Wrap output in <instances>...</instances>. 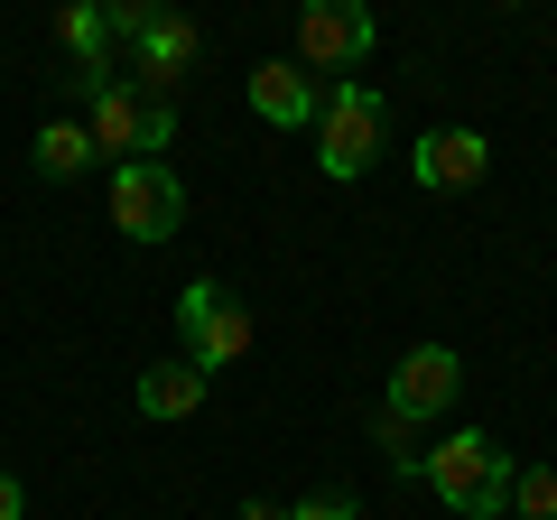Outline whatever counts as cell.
Here are the masks:
<instances>
[{
  "instance_id": "cell-1",
  "label": "cell",
  "mask_w": 557,
  "mask_h": 520,
  "mask_svg": "<svg viewBox=\"0 0 557 520\" xmlns=\"http://www.w3.org/2000/svg\"><path fill=\"white\" fill-rule=\"evenodd\" d=\"M428 493H437L456 520H502L511 511V456H502V437L456 428L446 446H428Z\"/></svg>"
},
{
  "instance_id": "cell-2",
  "label": "cell",
  "mask_w": 557,
  "mask_h": 520,
  "mask_svg": "<svg viewBox=\"0 0 557 520\" xmlns=\"http://www.w3.org/2000/svg\"><path fill=\"white\" fill-rule=\"evenodd\" d=\"M381 149H391V102H381L372 84H335V94H325V112H317V168L354 186Z\"/></svg>"
},
{
  "instance_id": "cell-3",
  "label": "cell",
  "mask_w": 557,
  "mask_h": 520,
  "mask_svg": "<svg viewBox=\"0 0 557 520\" xmlns=\"http://www.w3.org/2000/svg\"><path fill=\"white\" fill-rule=\"evenodd\" d=\"M177 344H186V362L214 381L223 362L251 354V307H242L223 280H186V288H177Z\"/></svg>"
},
{
  "instance_id": "cell-4",
  "label": "cell",
  "mask_w": 557,
  "mask_h": 520,
  "mask_svg": "<svg viewBox=\"0 0 557 520\" xmlns=\"http://www.w3.org/2000/svg\"><path fill=\"white\" fill-rule=\"evenodd\" d=\"M372 38H381V20L362 10V0H307L298 10V65L307 75H344L354 84V65L372 57Z\"/></svg>"
},
{
  "instance_id": "cell-5",
  "label": "cell",
  "mask_w": 557,
  "mask_h": 520,
  "mask_svg": "<svg viewBox=\"0 0 557 520\" xmlns=\"http://www.w3.org/2000/svg\"><path fill=\"white\" fill-rule=\"evenodd\" d=\"M121 47H131V84H139L149 102H168L186 75H196V57H205V28L186 20V10H149V20H139Z\"/></svg>"
},
{
  "instance_id": "cell-6",
  "label": "cell",
  "mask_w": 557,
  "mask_h": 520,
  "mask_svg": "<svg viewBox=\"0 0 557 520\" xmlns=\"http://www.w3.org/2000/svg\"><path fill=\"white\" fill-rule=\"evenodd\" d=\"M112 223L131 242H168L186 223V177L168 159H131V168H112Z\"/></svg>"
},
{
  "instance_id": "cell-7",
  "label": "cell",
  "mask_w": 557,
  "mask_h": 520,
  "mask_svg": "<svg viewBox=\"0 0 557 520\" xmlns=\"http://www.w3.org/2000/svg\"><path fill=\"white\" fill-rule=\"evenodd\" d=\"M456 391H465V362L446 354V344H418V354L391 362V391H381V409H391V419H409V428H428L437 409H456Z\"/></svg>"
},
{
  "instance_id": "cell-8",
  "label": "cell",
  "mask_w": 557,
  "mask_h": 520,
  "mask_svg": "<svg viewBox=\"0 0 557 520\" xmlns=\"http://www.w3.org/2000/svg\"><path fill=\"white\" fill-rule=\"evenodd\" d=\"M483 168H493V140L483 131H428V140L409 149V177L428 186V196H465V186H483Z\"/></svg>"
},
{
  "instance_id": "cell-9",
  "label": "cell",
  "mask_w": 557,
  "mask_h": 520,
  "mask_svg": "<svg viewBox=\"0 0 557 520\" xmlns=\"http://www.w3.org/2000/svg\"><path fill=\"white\" fill-rule=\"evenodd\" d=\"M251 112L270 121V131H317V112H325V84L307 75L298 57H270V65H251Z\"/></svg>"
},
{
  "instance_id": "cell-10",
  "label": "cell",
  "mask_w": 557,
  "mask_h": 520,
  "mask_svg": "<svg viewBox=\"0 0 557 520\" xmlns=\"http://www.w3.org/2000/svg\"><path fill=\"white\" fill-rule=\"evenodd\" d=\"M84 131H94V149H102V159H121V168H131V149L149 140V94H139L131 75L94 84V94H84Z\"/></svg>"
},
{
  "instance_id": "cell-11",
  "label": "cell",
  "mask_w": 557,
  "mask_h": 520,
  "mask_svg": "<svg viewBox=\"0 0 557 520\" xmlns=\"http://www.w3.org/2000/svg\"><path fill=\"white\" fill-rule=\"evenodd\" d=\"M131 409H139V419H159V428L168 419H196V409H205V372L186 354L177 362H149V372L131 381Z\"/></svg>"
},
{
  "instance_id": "cell-12",
  "label": "cell",
  "mask_w": 557,
  "mask_h": 520,
  "mask_svg": "<svg viewBox=\"0 0 557 520\" xmlns=\"http://www.w3.org/2000/svg\"><path fill=\"white\" fill-rule=\"evenodd\" d=\"M28 159H38L47 177H84V168H94L102 149H94V131H84V121H47V131H38V149H28Z\"/></svg>"
},
{
  "instance_id": "cell-13",
  "label": "cell",
  "mask_w": 557,
  "mask_h": 520,
  "mask_svg": "<svg viewBox=\"0 0 557 520\" xmlns=\"http://www.w3.org/2000/svg\"><path fill=\"white\" fill-rule=\"evenodd\" d=\"M372 446L391 456V474H428V446H418V428L391 419V409H372Z\"/></svg>"
},
{
  "instance_id": "cell-14",
  "label": "cell",
  "mask_w": 557,
  "mask_h": 520,
  "mask_svg": "<svg viewBox=\"0 0 557 520\" xmlns=\"http://www.w3.org/2000/svg\"><path fill=\"white\" fill-rule=\"evenodd\" d=\"M511 520H557V474L548 465H511Z\"/></svg>"
},
{
  "instance_id": "cell-15",
  "label": "cell",
  "mask_w": 557,
  "mask_h": 520,
  "mask_svg": "<svg viewBox=\"0 0 557 520\" xmlns=\"http://www.w3.org/2000/svg\"><path fill=\"white\" fill-rule=\"evenodd\" d=\"M288 520H362V502H354V493H307Z\"/></svg>"
},
{
  "instance_id": "cell-16",
  "label": "cell",
  "mask_w": 557,
  "mask_h": 520,
  "mask_svg": "<svg viewBox=\"0 0 557 520\" xmlns=\"http://www.w3.org/2000/svg\"><path fill=\"white\" fill-rule=\"evenodd\" d=\"M20 511H28V483L10 474V465H0V520H20Z\"/></svg>"
},
{
  "instance_id": "cell-17",
  "label": "cell",
  "mask_w": 557,
  "mask_h": 520,
  "mask_svg": "<svg viewBox=\"0 0 557 520\" xmlns=\"http://www.w3.org/2000/svg\"><path fill=\"white\" fill-rule=\"evenodd\" d=\"M242 520H288V511H278V502H260V493H251V502H242Z\"/></svg>"
}]
</instances>
